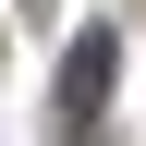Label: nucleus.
Masks as SVG:
<instances>
[{"mask_svg":"<svg viewBox=\"0 0 146 146\" xmlns=\"http://www.w3.org/2000/svg\"><path fill=\"white\" fill-rule=\"evenodd\" d=\"M110 61H122L110 36H73V49H61V122H98V98H110Z\"/></svg>","mask_w":146,"mask_h":146,"instance_id":"obj_1","label":"nucleus"}]
</instances>
